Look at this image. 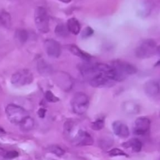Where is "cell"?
Here are the masks:
<instances>
[{
    "label": "cell",
    "instance_id": "2e32d148",
    "mask_svg": "<svg viewBox=\"0 0 160 160\" xmlns=\"http://www.w3.org/2000/svg\"><path fill=\"white\" fill-rule=\"evenodd\" d=\"M122 109L125 113L130 114V115H134L140 111L138 105L133 101L124 102L122 106Z\"/></svg>",
    "mask_w": 160,
    "mask_h": 160
},
{
    "label": "cell",
    "instance_id": "e0dca14e",
    "mask_svg": "<svg viewBox=\"0 0 160 160\" xmlns=\"http://www.w3.org/2000/svg\"><path fill=\"white\" fill-rule=\"evenodd\" d=\"M68 49L70 50V52H71L72 54L75 55V56H77L78 57H80L81 59H84V60L87 61V62L92 59V56H91L90 55L88 54V53L82 51L81 48H79L78 46H76V45H68Z\"/></svg>",
    "mask_w": 160,
    "mask_h": 160
},
{
    "label": "cell",
    "instance_id": "d6986e66",
    "mask_svg": "<svg viewBox=\"0 0 160 160\" xmlns=\"http://www.w3.org/2000/svg\"><path fill=\"white\" fill-rule=\"evenodd\" d=\"M20 128L21 131L28 132V131H31L33 128H34V120L32 117L28 116L27 118H25L23 120L21 123L20 124Z\"/></svg>",
    "mask_w": 160,
    "mask_h": 160
},
{
    "label": "cell",
    "instance_id": "1f68e13d",
    "mask_svg": "<svg viewBox=\"0 0 160 160\" xmlns=\"http://www.w3.org/2000/svg\"><path fill=\"white\" fill-rule=\"evenodd\" d=\"M60 1L63 2H70L71 1V0H60Z\"/></svg>",
    "mask_w": 160,
    "mask_h": 160
},
{
    "label": "cell",
    "instance_id": "9a60e30c",
    "mask_svg": "<svg viewBox=\"0 0 160 160\" xmlns=\"http://www.w3.org/2000/svg\"><path fill=\"white\" fill-rule=\"evenodd\" d=\"M123 146L128 149H131L133 152H139L142 149V143L139 139L131 138L123 144Z\"/></svg>",
    "mask_w": 160,
    "mask_h": 160
},
{
    "label": "cell",
    "instance_id": "8992f818",
    "mask_svg": "<svg viewBox=\"0 0 160 160\" xmlns=\"http://www.w3.org/2000/svg\"><path fill=\"white\" fill-rule=\"evenodd\" d=\"M34 23L40 32L47 33L49 31V17L47 10L42 6L36 8L34 12Z\"/></svg>",
    "mask_w": 160,
    "mask_h": 160
},
{
    "label": "cell",
    "instance_id": "3957f363",
    "mask_svg": "<svg viewBox=\"0 0 160 160\" xmlns=\"http://www.w3.org/2000/svg\"><path fill=\"white\" fill-rule=\"evenodd\" d=\"M6 113L9 122L16 125H20L28 117V112L23 107L15 104L8 105L6 108Z\"/></svg>",
    "mask_w": 160,
    "mask_h": 160
},
{
    "label": "cell",
    "instance_id": "cb8c5ba5",
    "mask_svg": "<svg viewBox=\"0 0 160 160\" xmlns=\"http://www.w3.org/2000/svg\"><path fill=\"white\" fill-rule=\"evenodd\" d=\"M48 151L49 152L52 153V154L56 155V156H59V157L62 156L64 155V153H65L64 150L62 149L61 147H59V145H52L48 146Z\"/></svg>",
    "mask_w": 160,
    "mask_h": 160
},
{
    "label": "cell",
    "instance_id": "6da1fadb",
    "mask_svg": "<svg viewBox=\"0 0 160 160\" xmlns=\"http://www.w3.org/2000/svg\"><path fill=\"white\" fill-rule=\"evenodd\" d=\"M79 70L84 79L94 88L110 86L115 82L113 70L108 64L90 63L88 61L80 66Z\"/></svg>",
    "mask_w": 160,
    "mask_h": 160
},
{
    "label": "cell",
    "instance_id": "d4e9b609",
    "mask_svg": "<svg viewBox=\"0 0 160 160\" xmlns=\"http://www.w3.org/2000/svg\"><path fill=\"white\" fill-rule=\"evenodd\" d=\"M105 126V120L103 118L97 119L95 121L92 123V128L95 131H100L103 129Z\"/></svg>",
    "mask_w": 160,
    "mask_h": 160
},
{
    "label": "cell",
    "instance_id": "ac0fdd59",
    "mask_svg": "<svg viewBox=\"0 0 160 160\" xmlns=\"http://www.w3.org/2000/svg\"><path fill=\"white\" fill-rule=\"evenodd\" d=\"M67 27L70 33H72L73 34H78L81 31V24L76 18L69 19V20L67 21Z\"/></svg>",
    "mask_w": 160,
    "mask_h": 160
},
{
    "label": "cell",
    "instance_id": "f1b7e54d",
    "mask_svg": "<svg viewBox=\"0 0 160 160\" xmlns=\"http://www.w3.org/2000/svg\"><path fill=\"white\" fill-rule=\"evenodd\" d=\"M18 155L19 154L17 152L9 151V152H5L4 157L8 159H14V158L18 157Z\"/></svg>",
    "mask_w": 160,
    "mask_h": 160
},
{
    "label": "cell",
    "instance_id": "30bf717a",
    "mask_svg": "<svg viewBox=\"0 0 160 160\" xmlns=\"http://www.w3.org/2000/svg\"><path fill=\"white\" fill-rule=\"evenodd\" d=\"M151 121L148 118L145 117H138L136 119L134 123L133 131L134 134L137 136H142L146 134L149 131Z\"/></svg>",
    "mask_w": 160,
    "mask_h": 160
},
{
    "label": "cell",
    "instance_id": "5bb4252c",
    "mask_svg": "<svg viewBox=\"0 0 160 160\" xmlns=\"http://www.w3.org/2000/svg\"><path fill=\"white\" fill-rule=\"evenodd\" d=\"M37 67L38 72L43 76H48V75H52L53 73L52 67L45 59H41L40 60L38 61Z\"/></svg>",
    "mask_w": 160,
    "mask_h": 160
},
{
    "label": "cell",
    "instance_id": "836d02e7",
    "mask_svg": "<svg viewBox=\"0 0 160 160\" xmlns=\"http://www.w3.org/2000/svg\"><path fill=\"white\" fill-rule=\"evenodd\" d=\"M156 160H160V158H159V159H156Z\"/></svg>",
    "mask_w": 160,
    "mask_h": 160
},
{
    "label": "cell",
    "instance_id": "4fadbf2b",
    "mask_svg": "<svg viewBox=\"0 0 160 160\" xmlns=\"http://www.w3.org/2000/svg\"><path fill=\"white\" fill-rule=\"evenodd\" d=\"M145 92L150 98H156L160 94V86L157 81L150 80L147 81L144 86Z\"/></svg>",
    "mask_w": 160,
    "mask_h": 160
},
{
    "label": "cell",
    "instance_id": "ba28073f",
    "mask_svg": "<svg viewBox=\"0 0 160 160\" xmlns=\"http://www.w3.org/2000/svg\"><path fill=\"white\" fill-rule=\"evenodd\" d=\"M54 82L65 92L71 90L73 85V80L69 73L59 71L52 73Z\"/></svg>",
    "mask_w": 160,
    "mask_h": 160
},
{
    "label": "cell",
    "instance_id": "4dcf8cb0",
    "mask_svg": "<svg viewBox=\"0 0 160 160\" xmlns=\"http://www.w3.org/2000/svg\"><path fill=\"white\" fill-rule=\"evenodd\" d=\"M156 53H157V54H159L160 56V45H159V46L157 47V52H156Z\"/></svg>",
    "mask_w": 160,
    "mask_h": 160
},
{
    "label": "cell",
    "instance_id": "44dd1931",
    "mask_svg": "<svg viewBox=\"0 0 160 160\" xmlns=\"http://www.w3.org/2000/svg\"><path fill=\"white\" fill-rule=\"evenodd\" d=\"M0 25L9 28L11 25V17L6 11H0Z\"/></svg>",
    "mask_w": 160,
    "mask_h": 160
},
{
    "label": "cell",
    "instance_id": "7402d4cb",
    "mask_svg": "<svg viewBox=\"0 0 160 160\" xmlns=\"http://www.w3.org/2000/svg\"><path fill=\"white\" fill-rule=\"evenodd\" d=\"M55 33H56V35L59 36V37L66 38L67 37V36H69L70 31H68V28H67V25L63 24V23H59V24L56 27Z\"/></svg>",
    "mask_w": 160,
    "mask_h": 160
},
{
    "label": "cell",
    "instance_id": "d6a6232c",
    "mask_svg": "<svg viewBox=\"0 0 160 160\" xmlns=\"http://www.w3.org/2000/svg\"><path fill=\"white\" fill-rule=\"evenodd\" d=\"M4 132H5L4 130H3L2 128H0V133H4Z\"/></svg>",
    "mask_w": 160,
    "mask_h": 160
},
{
    "label": "cell",
    "instance_id": "7c38bea8",
    "mask_svg": "<svg viewBox=\"0 0 160 160\" xmlns=\"http://www.w3.org/2000/svg\"><path fill=\"white\" fill-rule=\"evenodd\" d=\"M112 130L116 135L122 138H126L130 135V130L126 123L120 120H117L112 123Z\"/></svg>",
    "mask_w": 160,
    "mask_h": 160
},
{
    "label": "cell",
    "instance_id": "8fae6325",
    "mask_svg": "<svg viewBox=\"0 0 160 160\" xmlns=\"http://www.w3.org/2000/svg\"><path fill=\"white\" fill-rule=\"evenodd\" d=\"M45 49L48 56L52 58H58L62 53L61 45L54 39H47L44 44Z\"/></svg>",
    "mask_w": 160,
    "mask_h": 160
},
{
    "label": "cell",
    "instance_id": "277c9868",
    "mask_svg": "<svg viewBox=\"0 0 160 160\" xmlns=\"http://www.w3.org/2000/svg\"><path fill=\"white\" fill-rule=\"evenodd\" d=\"M157 44L153 39H146L136 48V57L139 59H148L152 57L157 52Z\"/></svg>",
    "mask_w": 160,
    "mask_h": 160
},
{
    "label": "cell",
    "instance_id": "ffe728a7",
    "mask_svg": "<svg viewBox=\"0 0 160 160\" xmlns=\"http://www.w3.org/2000/svg\"><path fill=\"white\" fill-rule=\"evenodd\" d=\"M29 34L24 29H18L15 32V39L18 43L24 44L28 41Z\"/></svg>",
    "mask_w": 160,
    "mask_h": 160
},
{
    "label": "cell",
    "instance_id": "52a82bcc",
    "mask_svg": "<svg viewBox=\"0 0 160 160\" xmlns=\"http://www.w3.org/2000/svg\"><path fill=\"white\" fill-rule=\"evenodd\" d=\"M34 80L33 73L28 69H22L12 74L11 83L16 87H23L31 84Z\"/></svg>",
    "mask_w": 160,
    "mask_h": 160
},
{
    "label": "cell",
    "instance_id": "5b68a950",
    "mask_svg": "<svg viewBox=\"0 0 160 160\" xmlns=\"http://www.w3.org/2000/svg\"><path fill=\"white\" fill-rule=\"evenodd\" d=\"M89 106V98L84 92H78L71 100V107L73 112L78 115L85 113Z\"/></svg>",
    "mask_w": 160,
    "mask_h": 160
},
{
    "label": "cell",
    "instance_id": "484cf974",
    "mask_svg": "<svg viewBox=\"0 0 160 160\" xmlns=\"http://www.w3.org/2000/svg\"><path fill=\"white\" fill-rule=\"evenodd\" d=\"M45 99L49 102H57L59 101V98L56 97L51 91H47L45 94Z\"/></svg>",
    "mask_w": 160,
    "mask_h": 160
},
{
    "label": "cell",
    "instance_id": "7a4b0ae2",
    "mask_svg": "<svg viewBox=\"0 0 160 160\" xmlns=\"http://www.w3.org/2000/svg\"><path fill=\"white\" fill-rule=\"evenodd\" d=\"M111 67L113 70L115 81H125L128 77L137 73V68L130 62L122 60H114L111 62Z\"/></svg>",
    "mask_w": 160,
    "mask_h": 160
},
{
    "label": "cell",
    "instance_id": "4316f807",
    "mask_svg": "<svg viewBox=\"0 0 160 160\" xmlns=\"http://www.w3.org/2000/svg\"><path fill=\"white\" fill-rule=\"evenodd\" d=\"M109 155L110 156H128V155L122 151L120 148H113L109 152Z\"/></svg>",
    "mask_w": 160,
    "mask_h": 160
},
{
    "label": "cell",
    "instance_id": "9c48e42d",
    "mask_svg": "<svg viewBox=\"0 0 160 160\" xmlns=\"http://www.w3.org/2000/svg\"><path fill=\"white\" fill-rule=\"evenodd\" d=\"M72 144L77 146H86L93 145L94 140L91 134L83 130H78L71 137Z\"/></svg>",
    "mask_w": 160,
    "mask_h": 160
},
{
    "label": "cell",
    "instance_id": "603a6c76",
    "mask_svg": "<svg viewBox=\"0 0 160 160\" xmlns=\"http://www.w3.org/2000/svg\"><path fill=\"white\" fill-rule=\"evenodd\" d=\"M112 142H113V140L112 138L103 137L99 141V145L102 149H108L112 145Z\"/></svg>",
    "mask_w": 160,
    "mask_h": 160
},
{
    "label": "cell",
    "instance_id": "83f0119b",
    "mask_svg": "<svg viewBox=\"0 0 160 160\" xmlns=\"http://www.w3.org/2000/svg\"><path fill=\"white\" fill-rule=\"evenodd\" d=\"M93 29L91 28L90 27H88V28H86L83 31L81 36H82V38H89L90 36H92V34H93Z\"/></svg>",
    "mask_w": 160,
    "mask_h": 160
},
{
    "label": "cell",
    "instance_id": "f546056e",
    "mask_svg": "<svg viewBox=\"0 0 160 160\" xmlns=\"http://www.w3.org/2000/svg\"><path fill=\"white\" fill-rule=\"evenodd\" d=\"M45 113H46V109H44V108H41L38 111V115L40 118H44L45 117Z\"/></svg>",
    "mask_w": 160,
    "mask_h": 160
}]
</instances>
